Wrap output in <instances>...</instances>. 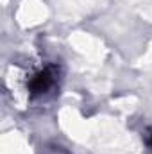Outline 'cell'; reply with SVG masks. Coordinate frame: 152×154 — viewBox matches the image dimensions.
Returning <instances> with one entry per match:
<instances>
[{
	"instance_id": "2",
	"label": "cell",
	"mask_w": 152,
	"mask_h": 154,
	"mask_svg": "<svg viewBox=\"0 0 152 154\" xmlns=\"http://www.w3.org/2000/svg\"><path fill=\"white\" fill-rule=\"evenodd\" d=\"M147 145L152 149V127L147 131Z\"/></svg>"
},
{
	"instance_id": "1",
	"label": "cell",
	"mask_w": 152,
	"mask_h": 154,
	"mask_svg": "<svg viewBox=\"0 0 152 154\" xmlns=\"http://www.w3.org/2000/svg\"><path fill=\"white\" fill-rule=\"evenodd\" d=\"M54 82H56L54 68L48 66V68L39 70L38 74H34V75L31 77V81H29L27 86H29V91H31L32 95H41V93L48 91V90L54 86Z\"/></svg>"
}]
</instances>
